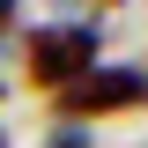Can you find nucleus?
<instances>
[{
  "instance_id": "1",
  "label": "nucleus",
  "mask_w": 148,
  "mask_h": 148,
  "mask_svg": "<svg viewBox=\"0 0 148 148\" xmlns=\"http://www.w3.org/2000/svg\"><path fill=\"white\" fill-rule=\"evenodd\" d=\"M22 67H30L37 89H74L82 74L96 67V22H45V30L22 37Z\"/></svg>"
},
{
  "instance_id": "2",
  "label": "nucleus",
  "mask_w": 148,
  "mask_h": 148,
  "mask_svg": "<svg viewBox=\"0 0 148 148\" xmlns=\"http://www.w3.org/2000/svg\"><path fill=\"white\" fill-rule=\"evenodd\" d=\"M148 104V74L141 67H89L74 89H59V119H111V111H141Z\"/></svg>"
},
{
  "instance_id": "3",
  "label": "nucleus",
  "mask_w": 148,
  "mask_h": 148,
  "mask_svg": "<svg viewBox=\"0 0 148 148\" xmlns=\"http://www.w3.org/2000/svg\"><path fill=\"white\" fill-rule=\"evenodd\" d=\"M45 148H89V133H82V126H59V133H52Z\"/></svg>"
},
{
  "instance_id": "4",
  "label": "nucleus",
  "mask_w": 148,
  "mask_h": 148,
  "mask_svg": "<svg viewBox=\"0 0 148 148\" xmlns=\"http://www.w3.org/2000/svg\"><path fill=\"white\" fill-rule=\"evenodd\" d=\"M96 8H119V0H96Z\"/></svg>"
},
{
  "instance_id": "5",
  "label": "nucleus",
  "mask_w": 148,
  "mask_h": 148,
  "mask_svg": "<svg viewBox=\"0 0 148 148\" xmlns=\"http://www.w3.org/2000/svg\"><path fill=\"white\" fill-rule=\"evenodd\" d=\"M0 15H8V0H0Z\"/></svg>"
},
{
  "instance_id": "6",
  "label": "nucleus",
  "mask_w": 148,
  "mask_h": 148,
  "mask_svg": "<svg viewBox=\"0 0 148 148\" xmlns=\"http://www.w3.org/2000/svg\"><path fill=\"white\" fill-rule=\"evenodd\" d=\"M0 148H8V141H0Z\"/></svg>"
}]
</instances>
